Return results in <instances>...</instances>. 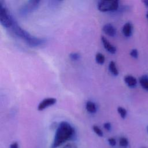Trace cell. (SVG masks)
Returning a JSON list of instances; mask_svg holds the SVG:
<instances>
[{
  "mask_svg": "<svg viewBox=\"0 0 148 148\" xmlns=\"http://www.w3.org/2000/svg\"><path fill=\"white\" fill-rule=\"evenodd\" d=\"M75 130L72 125L66 121L61 122L56 131L51 148H56L72 138Z\"/></svg>",
  "mask_w": 148,
  "mask_h": 148,
  "instance_id": "obj_1",
  "label": "cell"
},
{
  "mask_svg": "<svg viewBox=\"0 0 148 148\" xmlns=\"http://www.w3.org/2000/svg\"><path fill=\"white\" fill-rule=\"evenodd\" d=\"M12 27L14 34L23 39L27 45L31 47L39 46L46 42L45 39L43 38H39L31 35L27 31L23 29L16 21H14Z\"/></svg>",
  "mask_w": 148,
  "mask_h": 148,
  "instance_id": "obj_2",
  "label": "cell"
},
{
  "mask_svg": "<svg viewBox=\"0 0 148 148\" xmlns=\"http://www.w3.org/2000/svg\"><path fill=\"white\" fill-rule=\"evenodd\" d=\"M15 20L12 16L9 10L2 1H0V22L1 25L9 28L12 27Z\"/></svg>",
  "mask_w": 148,
  "mask_h": 148,
  "instance_id": "obj_3",
  "label": "cell"
},
{
  "mask_svg": "<svg viewBox=\"0 0 148 148\" xmlns=\"http://www.w3.org/2000/svg\"><path fill=\"white\" fill-rule=\"evenodd\" d=\"M119 1L117 0L99 1L97 5L98 9L102 12H113L119 8Z\"/></svg>",
  "mask_w": 148,
  "mask_h": 148,
  "instance_id": "obj_4",
  "label": "cell"
},
{
  "mask_svg": "<svg viewBox=\"0 0 148 148\" xmlns=\"http://www.w3.org/2000/svg\"><path fill=\"white\" fill-rule=\"evenodd\" d=\"M40 1L31 0L27 1L20 9V13L21 15L24 16L35 10L39 5Z\"/></svg>",
  "mask_w": 148,
  "mask_h": 148,
  "instance_id": "obj_5",
  "label": "cell"
},
{
  "mask_svg": "<svg viewBox=\"0 0 148 148\" xmlns=\"http://www.w3.org/2000/svg\"><path fill=\"white\" fill-rule=\"evenodd\" d=\"M56 99L54 98H46L40 102L38 106V110L42 111L49 106H52L56 103Z\"/></svg>",
  "mask_w": 148,
  "mask_h": 148,
  "instance_id": "obj_6",
  "label": "cell"
},
{
  "mask_svg": "<svg viewBox=\"0 0 148 148\" xmlns=\"http://www.w3.org/2000/svg\"><path fill=\"white\" fill-rule=\"evenodd\" d=\"M101 42L103 44L104 48L110 53L114 54L116 52V47L111 44L109 41L103 36H102L101 38Z\"/></svg>",
  "mask_w": 148,
  "mask_h": 148,
  "instance_id": "obj_7",
  "label": "cell"
},
{
  "mask_svg": "<svg viewBox=\"0 0 148 148\" xmlns=\"http://www.w3.org/2000/svg\"><path fill=\"white\" fill-rule=\"evenodd\" d=\"M102 31L107 35L113 37L116 35V29L111 24L108 23L105 24L102 27Z\"/></svg>",
  "mask_w": 148,
  "mask_h": 148,
  "instance_id": "obj_8",
  "label": "cell"
},
{
  "mask_svg": "<svg viewBox=\"0 0 148 148\" xmlns=\"http://www.w3.org/2000/svg\"><path fill=\"white\" fill-rule=\"evenodd\" d=\"M124 80L126 84L131 88L135 87L137 84L136 79L132 75H126L124 77Z\"/></svg>",
  "mask_w": 148,
  "mask_h": 148,
  "instance_id": "obj_9",
  "label": "cell"
},
{
  "mask_svg": "<svg viewBox=\"0 0 148 148\" xmlns=\"http://www.w3.org/2000/svg\"><path fill=\"white\" fill-rule=\"evenodd\" d=\"M122 32L125 37H130L132 34V25L130 22L126 23L123 27Z\"/></svg>",
  "mask_w": 148,
  "mask_h": 148,
  "instance_id": "obj_10",
  "label": "cell"
},
{
  "mask_svg": "<svg viewBox=\"0 0 148 148\" xmlns=\"http://www.w3.org/2000/svg\"><path fill=\"white\" fill-rule=\"evenodd\" d=\"M139 82L141 87L148 91V76L142 75L139 79Z\"/></svg>",
  "mask_w": 148,
  "mask_h": 148,
  "instance_id": "obj_11",
  "label": "cell"
},
{
  "mask_svg": "<svg viewBox=\"0 0 148 148\" xmlns=\"http://www.w3.org/2000/svg\"><path fill=\"white\" fill-rule=\"evenodd\" d=\"M86 109L87 111L90 113H94L97 112V107L95 104L90 101H88L86 102Z\"/></svg>",
  "mask_w": 148,
  "mask_h": 148,
  "instance_id": "obj_12",
  "label": "cell"
},
{
  "mask_svg": "<svg viewBox=\"0 0 148 148\" xmlns=\"http://www.w3.org/2000/svg\"><path fill=\"white\" fill-rule=\"evenodd\" d=\"M109 70L114 76H117L119 75V71L116 66V64L113 61H110L109 64Z\"/></svg>",
  "mask_w": 148,
  "mask_h": 148,
  "instance_id": "obj_13",
  "label": "cell"
},
{
  "mask_svg": "<svg viewBox=\"0 0 148 148\" xmlns=\"http://www.w3.org/2000/svg\"><path fill=\"white\" fill-rule=\"evenodd\" d=\"M95 60L98 64L102 65L105 62V58L102 53H97L95 55Z\"/></svg>",
  "mask_w": 148,
  "mask_h": 148,
  "instance_id": "obj_14",
  "label": "cell"
},
{
  "mask_svg": "<svg viewBox=\"0 0 148 148\" xmlns=\"http://www.w3.org/2000/svg\"><path fill=\"white\" fill-rule=\"evenodd\" d=\"M117 112L122 119H125L126 117L127 114V111L125 108L121 106H119L117 108Z\"/></svg>",
  "mask_w": 148,
  "mask_h": 148,
  "instance_id": "obj_15",
  "label": "cell"
},
{
  "mask_svg": "<svg viewBox=\"0 0 148 148\" xmlns=\"http://www.w3.org/2000/svg\"><path fill=\"white\" fill-rule=\"evenodd\" d=\"M119 145L122 147H126L128 145V140L125 137H121L119 140Z\"/></svg>",
  "mask_w": 148,
  "mask_h": 148,
  "instance_id": "obj_16",
  "label": "cell"
},
{
  "mask_svg": "<svg viewBox=\"0 0 148 148\" xmlns=\"http://www.w3.org/2000/svg\"><path fill=\"white\" fill-rule=\"evenodd\" d=\"M92 130L94 131V132L98 135L99 136H103V132L101 130V128L98 127L97 125H93L92 127Z\"/></svg>",
  "mask_w": 148,
  "mask_h": 148,
  "instance_id": "obj_17",
  "label": "cell"
},
{
  "mask_svg": "<svg viewBox=\"0 0 148 148\" xmlns=\"http://www.w3.org/2000/svg\"><path fill=\"white\" fill-rule=\"evenodd\" d=\"M80 57V54L79 53H76V52L71 53L69 54V58L72 61H77V60H79Z\"/></svg>",
  "mask_w": 148,
  "mask_h": 148,
  "instance_id": "obj_18",
  "label": "cell"
},
{
  "mask_svg": "<svg viewBox=\"0 0 148 148\" xmlns=\"http://www.w3.org/2000/svg\"><path fill=\"white\" fill-rule=\"evenodd\" d=\"M130 56L134 58H137L138 57V51L137 49H132L130 51Z\"/></svg>",
  "mask_w": 148,
  "mask_h": 148,
  "instance_id": "obj_19",
  "label": "cell"
},
{
  "mask_svg": "<svg viewBox=\"0 0 148 148\" xmlns=\"http://www.w3.org/2000/svg\"><path fill=\"white\" fill-rule=\"evenodd\" d=\"M108 142L110 146H114L116 144V140L113 138H110L108 139Z\"/></svg>",
  "mask_w": 148,
  "mask_h": 148,
  "instance_id": "obj_20",
  "label": "cell"
},
{
  "mask_svg": "<svg viewBox=\"0 0 148 148\" xmlns=\"http://www.w3.org/2000/svg\"><path fill=\"white\" fill-rule=\"evenodd\" d=\"M103 127L105 130H108V131H109L110 129H111V124L110 123H105L104 124H103Z\"/></svg>",
  "mask_w": 148,
  "mask_h": 148,
  "instance_id": "obj_21",
  "label": "cell"
},
{
  "mask_svg": "<svg viewBox=\"0 0 148 148\" xmlns=\"http://www.w3.org/2000/svg\"><path fill=\"white\" fill-rule=\"evenodd\" d=\"M10 148H18V145L17 142H13L10 145Z\"/></svg>",
  "mask_w": 148,
  "mask_h": 148,
  "instance_id": "obj_22",
  "label": "cell"
},
{
  "mask_svg": "<svg viewBox=\"0 0 148 148\" xmlns=\"http://www.w3.org/2000/svg\"><path fill=\"white\" fill-rule=\"evenodd\" d=\"M62 148H76V146L73 145H71V144H68V145H66L64 146H63Z\"/></svg>",
  "mask_w": 148,
  "mask_h": 148,
  "instance_id": "obj_23",
  "label": "cell"
},
{
  "mask_svg": "<svg viewBox=\"0 0 148 148\" xmlns=\"http://www.w3.org/2000/svg\"><path fill=\"white\" fill-rule=\"evenodd\" d=\"M142 2L144 3V4H145L146 6H148V0H144V1H143Z\"/></svg>",
  "mask_w": 148,
  "mask_h": 148,
  "instance_id": "obj_24",
  "label": "cell"
},
{
  "mask_svg": "<svg viewBox=\"0 0 148 148\" xmlns=\"http://www.w3.org/2000/svg\"><path fill=\"white\" fill-rule=\"evenodd\" d=\"M146 18H147V20H148V12L146 13Z\"/></svg>",
  "mask_w": 148,
  "mask_h": 148,
  "instance_id": "obj_25",
  "label": "cell"
},
{
  "mask_svg": "<svg viewBox=\"0 0 148 148\" xmlns=\"http://www.w3.org/2000/svg\"><path fill=\"white\" fill-rule=\"evenodd\" d=\"M147 132H148V127H147Z\"/></svg>",
  "mask_w": 148,
  "mask_h": 148,
  "instance_id": "obj_26",
  "label": "cell"
}]
</instances>
